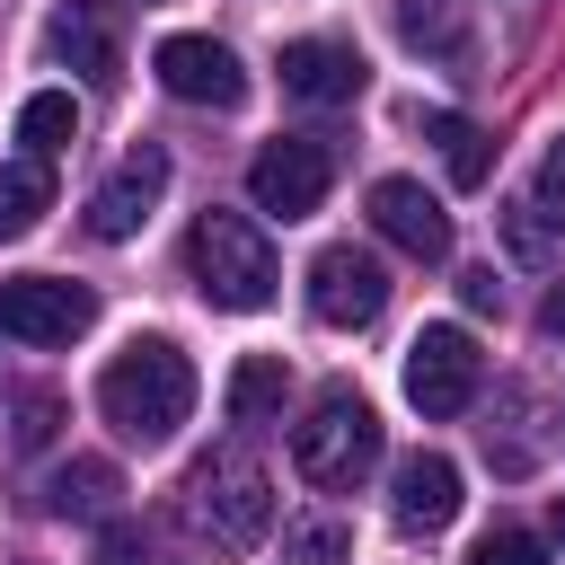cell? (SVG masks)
I'll return each instance as SVG.
<instances>
[{
  "label": "cell",
  "mask_w": 565,
  "mask_h": 565,
  "mask_svg": "<svg viewBox=\"0 0 565 565\" xmlns=\"http://www.w3.org/2000/svg\"><path fill=\"white\" fill-rule=\"evenodd\" d=\"M97 415H106L124 441H141V450L177 441V424L194 415V362H185L168 335H132V344L97 371Z\"/></svg>",
  "instance_id": "obj_1"
},
{
  "label": "cell",
  "mask_w": 565,
  "mask_h": 565,
  "mask_svg": "<svg viewBox=\"0 0 565 565\" xmlns=\"http://www.w3.org/2000/svg\"><path fill=\"white\" fill-rule=\"evenodd\" d=\"M185 274H194V291H203L212 309H265L274 282H282L274 238H265L247 212H221V203L185 230Z\"/></svg>",
  "instance_id": "obj_2"
},
{
  "label": "cell",
  "mask_w": 565,
  "mask_h": 565,
  "mask_svg": "<svg viewBox=\"0 0 565 565\" xmlns=\"http://www.w3.org/2000/svg\"><path fill=\"white\" fill-rule=\"evenodd\" d=\"M291 468L309 477V486H327V494H353L371 468H380V415H371V397L362 388H318V406L291 424Z\"/></svg>",
  "instance_id": "obj_3"
},
{
  "label": "cell",
  "mask_w": 565,
  "mask_h": 565,
  "mask_svg": "<svg viewBox=\"0 0 565 565\" xmlns=\"http://www.w3.org/2000/svg\"><path fill=\"white\" fill-rule=\"evenodd\" d=\"M185 512H194V530H203L212 547L247 556V547L274 530V486H265V468H256L247 450H212V459H194V477H185Z\"/></svg>",
  "instance_id": "obj_4"
},
{
  "label": "cell",
  "mask_w": 565,
  "mask_h": 565,
  "mask_svg": "<svg viewBox=\"0 0 565 565\" xmlns=\"http://www.w3.org/2000/svg\"><path fill=\"white\" fill-rule=\"evenodd\" d=\"M327 185H335V150L309 141V132H282V141H265V150L247 159V194H256V212H274V221H309V212L327 203Z\"/></svg>",
  "instance_id": "obj_5"
},
{
  "label": "cell",
  "mask_w": 565,
  "mask_h": 565,
  "mask_svg": "<svg viewBox=\"0 0 565 565\" xmlns=\"http://www.w3.org/2000/svg\"><path fill=\"white\" fill-rule=\"evenodd\" d=\"M380 309H388V265L371 247L335 238V247L309 256V318L318 327H371Z\"/></svg>",
  "instance_id": "obj_6"
},
{
  "label": "cell",
  "mask_w": 565,
  "mask_h": 565,
  "mask_svg": "<svg viewBox=\"0 0 565 565\" xmlns=\"http://www.w3.org/2000/svg\"><path fill=\"white\" fill-rule=\"evenodd\" d=\"M88 327H97V291L88 282H62V274L0 282V335H18V344H71Z\"/></svg>",
  "instance_id": "obj_7"
},
{
  "label": "cell",
  "mask_w": 565,
  "mask_h": 565,
  "mask_svg": "<svg viewBox=\"0 0 565 565\" xmlns=\"http://www.w3.org/2000/svg\"><path fill=\"white\" fill-rule=\"evenodd\" d=\"M477 380H486V353H477L468 327H424V335L406 344V397H415L424 415H468Z\"/></svg>",
  "instance_id": "obj_8"
},
{
  "label": "cell",
  "mask_w": 565,
  "mask_h": 565,
  "mask_svg": "<svg viewBox=\"0 0 565 565\" xmlns=\"http://www.w3.org/2000/svg\"><path fill=\"white\" fill-rule=\"evenodd\" d=\"M159 194H168V150H159V141H132V150L97 177V194H88V238L124 247V238L159 212Z\"/></svg>",
  "instance_id": "obj_9"
},
{
  "label": "cell",
  "mask_w": 565,
  "mask_h": 565,
  "mask_svg": "<svg viewBox=\"0 0 565 565\" xmlns=\"http://www.w3.org/2000/svg\"><path fill=\"white\" fill-rule=\"evenodd\" d=\"M150 71H159V88H168V97H185V106H212V115H230V106L247 97V71H238V53H230V44H212V35H159Z\"/></svg>",
  "instance_id": "obj_10"
},
{
  "label": "cell",
  "mask_w": 565,
  "mask_h": 565,
  "mask_svg": "<svg viewBox=\"0 0 565 565\" xmlns=\"http://www.w3.org/2000/svg\"><path fill=\"white\" fill-rule=\"evenodd\" d=\"M371 221H380V238L406 247L415 265H441V256H450V212H441L415 177H380V185H371Z\"/></svg>",
  "instance_id": "obj_11"
},
{
  "label": "cell",
  "mask_w": 565,
  "mask_h": 565,
  "mask_svg": "<svg viewBox=\"0 0 565 565\" xmlns=\"http://www.w3.org/2000/svg\"><path fill=\"white\" fill-rule=\"evenodd\" d=\"M282 97H300V106H353L362 97V53L335 44V35L282 44Z\"/></svg>",
  "instance_id": "obj_12"
},
{
  "label": "cell",
  "mask_w": 565,
  "mask_h": 565,
  "mask_svg": "<svg viewBox=\"0 0 565 565\" xmlns=\"http://www.w3.org/2000/svg\"><path fill=\"white\" fill-rule=\"evenodd\" d=\"M388 512H397V530H450V512H459V468H450L441 450H406L397 477H388Z\"/></svg>",
  "instance_id": "obj_13"
},
{
  "label": "cell",
  "mask_w": 565,
  "mask_h": 565,
  "mask_svg": "<svg viewBox=\"0 0 565 565\" xmlns=\"http://www.w3.org/2000/svg\"><path fill=\"white\" fill-rule=\"evenodd\" d=\"M44 44L71 62V71H88V79H115V18H106V0H62L53 9V26H44Z\"/></svg>",
  "instance_id": "obj_14"
},
{
  "label": "cell",
  "mask_w": 565,
  "mask_h": 565,
  "mask_svg": "<svg viewBox=\"0 0 565 565\" xmlns=\"http://www.w3.org/2000/svg\"><path fill=\"white\" fill-rule=\"evenodd\" d=\"M115 494H124L115 459H62V468L44 477V512H62V521H97Z\"/></svg>",
  "instance_id": "obj_15"
},
{
  "label": "cell",
  "mask_w": 565,
  "mask_h": 565,
  "mask_svg": "<svg viewBox=\"0 0 565 565\" xmlns=\"http://www.w3.org/2000/svg\"><path fill=\"white\" fill-rule=\"evenodd\" d=\"M397 9V35L433 62H468V9L459 0H388Z\"/></svg>",
  "instance_id": "obj_16"
},
{
  "label": "cell",
  "mask_w": 565,
  "mask_h": 565,
  "mask_svg": "<svg viewBox=\"0 0 565 565\" xmlns=\"http://www.w3.org/2000/svg\"><path fill=\"white\" fill-rule=\"evenodd\" d=\"M415 124L441 141V159H450V185H486V177H494V150H486V132H477L468 115H450V106H415Z\"/></svg>",
  "instance_id": "obj_17"
},
{
  "label": "cell",
  "mask_w": 565,
  "mask_h": 565,
  "mask_svg": "<svg viewBox=\"0 0 565 565\" xmlns=\"http://www.w3.org/2000/svg\"><path fill=\"white\" fill-rule=\"evenodd\" d=\"M44 212H53V177H44V159H0V247L26 238Z\"/></svg>",
  "instance_id": "obj_18"
},
{
  "label": "cell",
  "mask_w": 565,
  "mask_h": 565,
  "mask_svg": "<svg viewBox=\"0 0 565 565\" xmlns=\"http://www.w3.org/2000/svg\"><path fill=\"white\" fill-rule=\"evenodd\" d=\"M282 388H291L282 353H247V362L230 371V424H274V415H282Z\"/></svg>",
  "instance_id": "obj_19"
},
{
  "label": "cell",
  "mask_w": 565,
  "mask_h": 565,
  "mask_svg": "<svg viewBox=\"0 0 565 565\" xmlns=\"http://www.w3.org/2000/svg\"><path fill=\"white\" fill-rule=\"evenodd\" d=\"M503 247H512L521 265H556V256H565V212H547L539 194L503 203Z\"/></svg>",
  "instance_id": "obj_20"
},
{
  "label": "cell",
  "mask_w": 565,
  "mask_h": 565,
  "mask_svg": "<svg viewBox=\"0 0 565 565\" xmlns=\"http://www.w3.org/2000/svg\"><path fill=\"white\" fill-rule=\"evenodd\" d=\"M71 132H79V106H71V88H35V97L18 106V141H26V159H53V150H71Z\"/></svg>",
  "instance_id": "obj_21"
},
{
  "label": "cell",
  "mask_w": 565,
  "mask_h": 565,
  "mask_svg": "<svg viewBox=\"0 0 565 565\" xmlns=\"http://www.w3.org/2000/svg\"><path fill=\"white\" fill-rule=\"evenodd\" d=\"M344 556H353L344 521H291L282 530V565H344Z\"/></svg>",
  "instance_id": "obj_22"
},
{
  "label": "cell",
  "mask_w": 565,
  "mask_h": 565,
  "mask_svg": "<svg viewBox=\"0 0 565 565\" xmlns=\"http://www.w3.org/2000/svg\"><path fill=\"white\" fill-rule=\"evenodd\" d=\"M468 565H547V539H530L521 521H494V530L468 547Z\"/></svg>",
  "instance_id": "obj_23"
},
{
  "label": "cell",
  "mask_w": 565,
  "mask_h": 565,
  "mask_svg": "<svg viewBox=\"0 0 565 565\" xmlns=\"http://www.w3.org/2000/svg\"><path fill=\"white\" fill-rule=\"evenodd\" d=\"M530 194H539L547 212H565V132H556V150L539 159V185H530Z\"/></svg>",
  "instance_id": "obj_24"
},
{
  "label": "cell",
  "mask_w": 565,
  "mask_h": 565,
  "mask_svg": "<svg viewBox=\"0 0 565 565\" xmlns=\"http://www.w3.org/2000/svg\"><path fill=\"white\" fill-rule=\"evenodd\" d=\"M459 300H468V309H503V282H494V265H468V274H459Z\"/></svg>",
  "instance_id": "obj_25"
},
{
  "label": "cell",
  "mask_w": 565,
  "mask_h": 565,
  "mask_svg": "<svg viewBox=\"0 0 565 565\" xmlns=\"http://www.w3.org/2000/svg\"><path fill=\"white\" fill-rule=\"evenodd\" d=\"M53 415H62V406H53V397H18V441H26V450H35V441H44V433H53Z\"/></svg>",
  "instance_id": "obj_26"
},
{
  "label": "cell",
  "mask_w": 565,
  "mask_h": 565,
  "mask_svg": "<svg viewBox=\"0 0 565 565\" xmlns=\"http://www.w3.org/2000/svg\"><path fill=\"white\" fill-rule=\"evenodd\" d=\"M132 547H141V539H132V521H115V530L97 539V565H132Z\"/></svg>",
  "instance_id": "obj_27"
},
{
  "label": "cell",
  "mask_w": 565,
  "mask_h": 565,
  "mask_svg": "<svg viewBox=\"0 0 565 565\" xmlns=\"http://www.w3.org/2000/svg\"><path fill=\"white\" fill-rule=\"evenodd\" d=\"M539 327H547V335H556V344H565V282H556V291H547V309H539Z\"/></svg>",
  "instance_id": "obj_28"
},
{
  "label": "cell",
  "mask_w": 565,
  "mask_h": 565,
  "mask_svg": "<svg viewBox=\"0 0 565 565\" xmlns=\"http://www.w3.org/2000/svg\"><path fill=\"white\" fill-rule=\"evenodd\" d=\"M547 539H556V547H565V494H556V512H547Z\"/></svg>",
  "instance_id": "obj_29"
}]
</instances>
